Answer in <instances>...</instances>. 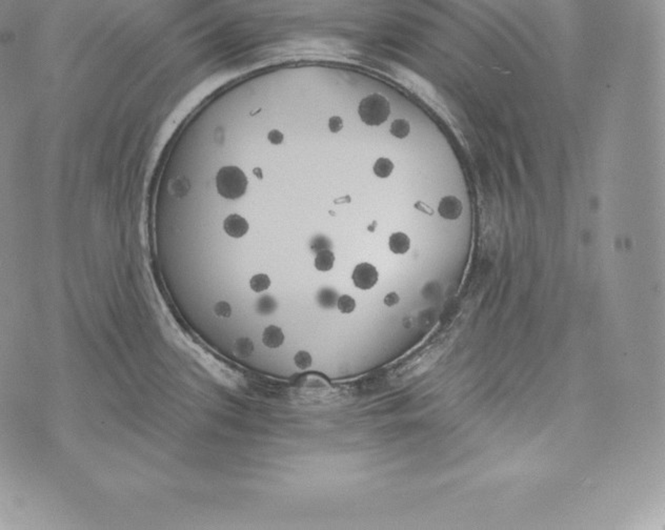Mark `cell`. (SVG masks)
Listing matches in <instances>:
<instances>
[{"mask_svg":"<svg viewBox=\"0 0 665 530\" xmlns=\"http://www.w3.org/2000/svg\"><path fill=\"white\" fill-rule=\"evenodd\" d=\"M216 187L221 197L236 200L246 194L248 178L243 171L237 166H223L217 173Z\"/></svg>","mask_w":665,"mask_h":530,"instance_id":"6da1fadb","label":"cell"},{"mask_svg":"<svg viewBox=\"0 0 665 530\" xmlns=\"http://www.w3.org/2000/svg\"><path fill=\"white\" fill-rule=\"evenodd\" d=\"M358 114L365 125L377 127L389 119L391 105L386 97L375 93L360 101Z\"/></svg>","mask_w":665,"mask_h":530,"instance_id":"7a4b0ae2","label":"cell"},{"mask_svg":"<svg viewBox=\"0 0 665 530\" xmlns=\"http://www.w3.org/2000/svg\"><path fill=\"white\" fill-rule=\"evenodd\" d=\"M379 274L377 269L369 262H362L356 265L352 274L354 285L361 291L373 288L378 282Z\"/></svg>","mask_w":665,"mask_h":530,"instance_id":"3957f363","label":"cell"},{"mask_svg":"<svg viewBox=\"0 0 665 530\" xmlns=\"http://www.w3.org/2000/svg\"><path fill=\"white\" fill-rule=\"evenodd\" d=\"M248 221L240 215L233 214L227 216L223 221V229L226 235L232 238H241L249 232Z\"/></svg>","mask_w":665,"mask_h":530,"instance_id":"277c9868","label":"cell"},{"mask_svg":"<svg viewBox=\"0 0 665 530\" xmlns=\"http://www.w3.org/2000/svg\"><path fill=\"white\" fill-rule=\"evenodd\" d=\"M462 210L463 206L461 201L454 196H446L442 198L438 206L440 216L447 220L458 219L462 214Z\"/></svg>","mask_w":665,"mask_h":530,"instance_id":"5b68a950","label":"cell"},{"mask_svg":"<svg viewBox=\"0 0 665 530\" xmlns=\"http://www.w3.org/2000/svg\"><path fill=\"white\" fill-rule=\"evenodd\" d=\"M262 342L269 348H278L284 342V333L280 327L276 325H270L266 327L264 332H262Z\"/></svg>","mask_w":665,"mask_h":530,"instance_id":"8992f818","label":"cell"},{"mask_svg":"<svg viewBox=\"0 0 665 530\" xmlns=\"http://www.w3.org/2000/svg\"><path fill=\"white\" fill-rule=\"evenodd\" d=\"M389 247L395 255H405L411 249V240L407 234L397 232L391 235L389 239Z\"/></svg>","mask_w":665,"mask_h":530,"instance_id":"52a82bcc","label":"cell"},{"mask_svg":"<svg viewBox=\"0 0 665 530\" xmlns=\"http://www.w3.org/2000/svg\"><path fill=\"white\" fill-rule=\"evenodd\" d=\"M334 263L335 255L330 250H323L317 253L314 261L315 269L319 272H329L334 268Z\"/></svg>","mask_w":665,"mask_h":530,"instance_id":"ba28073f","label":"cell"},{"mask_svg":"<svg viewBox=\"0 0 665 530\" xmlns=\"http://www.w3.org/2000/svg\"><path fill=\"white\" fill-rule=\"evenodd\" d=\"M254 350H255V345L250 338H240L236 340L233 346L234 355L240 359H246L251 357Z\"/></svg>","mask_w":665,"mask_h":530,"instance_id":"9c48e42d","label":"cell"},{"mask_svg":"<svg viewBox=\"0 0 665 530\" xmlns=\"http://www.w3.org/2000/svg\"><path fill=\"white\" fill-rule=\"evenodd\" d=\"M374 174L379 177V178H388V177L391 176V174L394 171V163L390 160L389 158H384L381 157L377 159V161L375 162L373 166Z\"/></svg>","mask_w":665,"mask_h":530,"instance_id":"30bf717a","label":"cell"},{"mask_svg":"<svg viewBox=\"0 0 665 530\" xmlns=\"http://www.w3.org/2000/svg\"><path fill=\"white\" fill-rule=\"evenodd\" d=\"M338 298L339 297H338V295H337V293L335 291L329 290V288H325V290H322V291L319 292L317 300H318V303L323 308H331V307H334L335 305H337Z\"/></svg>","mask_w":665,"mask_h":530,"instance_id":"8fae6325","label":"cell"},{"mask_svg":"<svg viewBox=\"0 0 665 530\" xmlns=\"http://www.w3.org/2000/svg\"><path fill=\"white\" fill-rule=\"evenodd\" d=\"M271 286V279L266 274H257L250 280V287L255 293H262Z\"/></svg>","mask_w":665,"mask_h":530,"instance_id":"7c38bea8","label":"cell"},{"mask_svg":"<svg viewBox=\"0 0 665 530\" xmlns=\"http://www.w3.org/2000/svg\"><path fill=\"white\" fill-rule=\"evenodd\" d=\"M411 131L409 122L405 119H396L395 121L392 122L390 132L391 134L398 138V139H405L406 137L409 136Z\"/></svg>","mask_w":665,"mask_h":530,"instance_id":"4fadbf2b","label":"cell"},{"mask_svg":"<svg viewBox=\"0 0 665 530\" xmlns=\"http://www.w3.org/2000/svg\"><path fill=\"white\" fill-rule=\"evenodd\" d=\"M276 308H277V302L275 301V299L272 298L271 296H264V297L259 298L257 305H256L257 311L260 315H264V316H268V315L274 312Z\"/></svg>","mask_w":665,"mask_h":530,"instance_id":"5bb4252c","label":"cell"},{"mask_svg":"<svg viewBox=\"0 0 665 530\" xmlns=\"http://www.w3.org/2000/svg\"><path fill=\"white\" fill-rule=\"evenodd\" d=\"M336 306L342 314H352L356 308V301L351 296L342 295L338 298Z\"/></svg>","mask_w":665,"mask_h":530,"instance_id":"9a60e30c","label":"cell"},{"mask_svg":"<svg viewBox=\"0 0 665 530\" xmlns=\"http://www.w3.org/2000/svg\"><path fill=\"white\" fill-rule=\"evenodd\" d=\"M294 363L299 369L305 370L312 366L313 358L308 351L299 350L294 357Z\"/></svg>","mask_w":665,"mask_h":530,"instance_id":"2e32d148","label":"cell"},{"mask_svg":"<svg viewBox=\"0 0 665 530\" xmlns=\"http://www.w3.org/2000/svg\"><path fill=\"white\" fill-rule=\"evenodd\" d=\"M214 312L217 317L220 318H230L232 315V307L227 302L220 301L216 303L214 307Z\"/></svg>","mask_w":665,"mask_h":530,"instance_id":"e0dca14e","label":"cell"},{"mask_svg":"<svg viewBox=\"0 0 665 530\" xmlns=\"http://www.w3.org/2000/svg\"><path fill=\"white\" fill-rule=\"evenodd\" d=\"M330 247V242L328 239L324 237H318L315 240H313L312 245H311V250L315 253H319L323 250H329Z\"/></svg>","mask_w":665,"mask_h":530,"instance_id":"ac0fdd59","label":"cell"},{"mask_svg":"<svg viewBox=\"0 0 665 530\" xmlns=\"http://www.w3.org/2000/svg\"><path fill=\"white\" fill-rule=\"evenodd\" d=\"M343 128V120L338 116H332L328 120V129L331 133H338Z\"/></svg>","mask_w":665,"mask_h":530,"instance_id":"d6986e66","label":"cell"},{"mask_svg":"<svg viewBox=\"0 0 665 530\" xmlns=\"http://www.w3.org/2000/svg\"><path fill=\"white\" fill-rule=\"evenodd\" d=\"M268 139H269V141H270V142H271L272 144H274V146H279V144H281V143H282V141H283V139H284V136H283V134H282L281 132H280V131L273 130V131H271V132L269 133V135H268Z\"/></svg>","mask_w":665,"mask_h":530,"instance_id":"ffe728a7","label":"cell"},{"mask_svg":"<svg viewBox=\"0 0 665 530\" xmlns=\"http://www.w3.org/2000/svg\"><path fill=\"white\" fill-rule=\"evenodd\" d=\"M399 301H400L399 295L397 293H395V292H392V293H389L386 297H384L383 303L386 304L388 307H393L396 304H398Z\"/></svg>","mask_w":665,"mask_h":530,"instance_id":"44dd1931","label":"cell"},{"mask_svg":"<svg viewBox=\"0 0 665 530\" xmlns=\"http://www.w3.org/2000/svg\"><path fill=\"white\" fill-rule=\"evenodd\" d=\"M254 174H255L256 176H258V178H259V179L262 178V175H260V168H255V170H254Z\"/></svg>","mask_w":665,"mask_h":530,"instance_id":"7402d4cb","label":"cell"}]
</instances>
